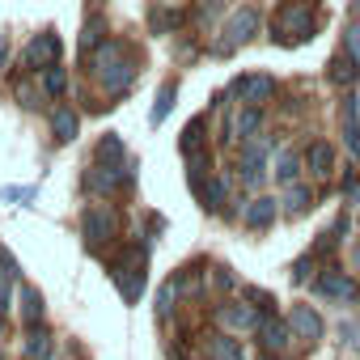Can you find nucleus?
<instances>
[{
  "label": "nucleus",
  "mask_w": 360,
  "mask_h": 360,
  "mask_svg": "<svg viewBox=\"0 0 360 360\" xmlns=\"http://www.w3.org/2000/svg\"><path fill=\"white\" fill-rule=\"evenodd\" d=\"M217 318H221L225 326H242V330H255V326H259V314H255L250 305H221Z\"/></svg>",
  "instance_id": "nucleus-17"
},
{
  "label": "nucleus",
  "mask_w": 360,
  "mask_h": 360,
  "mask_svg": "<svg viewBox=\"0 0 360 360\" xmlns=\"http://www.w3.org/2000/svg\"><path fill=\"white\" fill-rule=\"evenodd\" d=\"M347 200H360V178H347Z\"/></svg>",
  "instance_id": "nucleus-37"
},
{
  "label": "nucleus",
  "mask_w": 360,
  "mask_h": 360,
  "mask_svg": "<svg viewBox=\"0 0 360 360\" xmlns=\"http://www.w3.org/2000/svg\"><path fill=\"white\" fill-rule=\"evenodd\" d=\"M22 318L30 326L43 322V297H39V288H22Z\"/></svg>",
  "instance_id": "nucleus-26"
},
{
  "label": "nucleus",
  "mask_w": 360,
  "mask_h": 360,
  "mask_svg": "<svg viewBox=\"0 0 360 360\" xmlns=\"http://www.w3.org/2000/svg\"><path fill=\"white\" fill-rule=\"evenodd\" d=\"M123 178H127L123 165H98V161H94V169L85 174V187H89L94 195H110V191L123 183Z\"/></svg>",
  "instance_id": "nucleus-5"
},
{
  "label": "nucleus",
  "mask_w": 360,
  "mask_h": 360,
  "mask_svg": "<svg viewBox=\"0 0 360 360\" xmlns=\"http://www.w3.org/2000/svg\"><path fill=\"white\" fill-rule=\"evenodd\" d=\"M94 161H98V165H123V140H119V136H106V140L94 148Z\"/></svg>",
  "instance_id": "nucleus-23"
},
{
  "label": "nucleus",
  "mask_w": 360,
  "mask_h": 360,
  "mask_svg": "<svg viewBox=\"0 0 360 360\" xmlns=\"http://www.w3.org/2000/svg\"><path fill=\"white\" fill-rule=\"evenodd\" d=\"M343 47H347L343 56H347L352 64H360V22H352V26H347V34H343Z\"/></svg>",
  "instance_id": "nucleus-28"
},
{
  "label": "nucleus",
  "mask_w": 360,
  "mask_h": 360,
  "mask_svg": "<svg viewBox=\"0 0 360 360\" xmlns=\"http://www.w3.org/2000/svg\"><path fill=\"white\" fill-rule=\"evenodd\" d=\"M174 292H178V284L165 280V284H161V297H157V314H161V318H169V309H174Z\"/></svg>",
  "instance_id": "nucleus-31"
},
{
  "label": "nucleus",
  "mask_w": 360,
  "mask_h": 360,
  "mask_svg": "<svg viewBox=\"0 0 360 360\" xmlns=\"http://www.w3.org/2000/svg\"><path fill=\"white\" fill-rule=\"evenodd\" d=\"M297 174H301V153H297V148H284V153L276 157V183L292 187V183H297Z\"/></svg>",
  "instance_id": "nucleus-18"
},
{
  "label": "nucleus",
  "mask_w": 360,
  "mask_h": 360,
  "mask_svg": "<svg viewBox=\"0 0 360 360\" xmlns=\"http://www.w3.org/2000/svg\"><path fill=\"white\" fill-rule=\"evenodd\" d=\"M343 140H347L352 157L360 161V119H356V102H352V98L343 102Z\"/></svg>",
  "instance_id": "nucleus-20"
},
{
  "label": "nucleus",
  "mask_w": 360,
  "mask_h": 360,
  "mask_svg": "<svg viewBox=\"0 0 360 360\" xmlns=\"http://www.w3.org/2000/svg\"><path fill=\"white\" fill-rule=\"evenodd\" d=\"M326 81H330V85H339V89H352V85L360 81V64H352L347 56H335V60H330V68H326Z\"/></svg>",
  "instance_id": "nucleus-13"
},
{
  "label": "nucleus",
  "mask_w": 360,
  "mask_h": 360,
  "mask_svg": "<svg viewBox=\"0 0 360 360\" xmlns=\"http://www.w3.org/2000/svg\"><path fill=\"white\" fill-rule=\"evenodd\" d=\"M318 292H322L326 301H356V297H360V288H356L347 276H339V271H326V276L318 280Z\"/></svg>",
  "instance_id": "nucleus-10"
},
{
  "label": "nucleus",
  "mask_w": 360,
  "mask_h": 360,
  "mask_svg": "<svg viewBox=\"0 0 360 360\" xmlns=\"http://www.w3.org/2000/svg\"><path fill=\"white\" fill-rule=\"evenodd\" d=\"M309 271H314V259L305 255V259H297V267H292V280H297V284H305V280H309Z\"/></svg>",
  "instance_id": "nucleus-32"
},
{
  "label": "nucleus",
  "mask_w": 360,
  "mask_h": 360,
  "mask_svg": "<svg viewBox=\"0 0 360 360\" xmlns=\"http://www.w3.org/2000/svg\"><path fill=\"white\" fill-rule=\"evenodd\" d=\"M0 335H5V314H0Z\"/></svg>",
  "instance_id": "nucleus-39"
},
{
  "label": "nucleus",
  "mask_w": 360,
  "mask_h": 360,
  "mask_svg": "<svg viewBox=\"0 0 360 360\" xmlns=\"http://www.w3.org/2000/svg\"><path fill=\"white\" fill-rule=\"evenodd\" d=\"M259 123H263V110H259V106H246V110L233 119V140H250V136L259 131Z\"/></svg>",
  "instance_id": "nucleus-21"
},
{
  "label": "nucleus",
  "mask_w": 360,
  "mask_h": 360,
  "mask_svg": "<svg viewBox=\"0 0 360 360\" xmlns=\"http://www.w3.org/2000/svg\"><path fill=\"white\" fill-rule=\"evenodd\" d=\"M64 89H68V77H64V68H60V64L43 68V94H47V98H60Z\"/></svg>",
  "instance_id": "nucleus-25"
},
{
  "label": "nucleus",
  "mask_w": 360,
  "mask_h": 360,
  "mask_svg": "<svg viewBox=\"0 0 360 360\" xmlns=\"http://www.w3.org/2000/svg\"><path fill=\"white\" fill-rule=\"evenodd\" d=\"M165 5H178V0H165Z\"/></svg>",
  "instance_id": "nucleus-40"
},
{
  "label": "nucleus",
  "mask_w": 360,
  "mask_h": 360,
  "mask_svg": "<svg viewBox=\"0 0 360 360\" xmlns=\"http://www.w3.org/2000/svg\"><path fill=\"white\" fill-rule=\"evenodd\" d=\"M22 276V263L5 250V246H0V280H18Z\"/></svg>",
  "instance_id": "nucleus-30"
},
{
  "label": "nucleus",
  "mask_w": 360,
  "mask_h": 360,
  "mask_svg": "<svg viewBox=\"0 0 360 360\" xmlns=\"http://www.w3.org/2000/svg\"><path fill=\"white\" fill-rule=\"evenodd\" d=\"M288 330H297L305 343L322 339V318H318V309H314V305H292V314H288Z\"/></svg>",
  "instance_id": "nucleus-6"
},
{
  "label": "nucleus",
  "mask_w": 360,
  "mask_h": 360,
  "mask_svg": "<svg viewBox=\"0 0 360 360\" xmlns=\"http://www.w3.org/2000/svg\"><path fill=\"white\" fill-rule=\"evenodd\" d=\"M77 127H81V123H77V110H72V106H56V110H51V131H56L60 144L77 140Z\"/></svg>",
  "instance_id": "nucleus-14"
},
{
  "label": "nucleus",
  "mask_w": 360,
  "mask_h": 360,
  "mask_svg": "<svg viewBox=\"0 0 360 360\" xmlns=\"http://www.w3.org/2000/svg\"><path fill=\"white\" fill-rule=\"evenodd\" d=\"M208 356L212 360H242V347H238V339L217 335V339H208Z\"/></svg>",
  "instance_id": "nucleus-24"
},
{
  "label": "nucleus",
  "mask_w": 360,
  "mask_h": 360,
  "mask_svg": "<svg viewBox=\"0 0 360 360\" xmlns=\"http://www.w3.org/2000/svg\"><path fill=\"white\" fill-rule=\"evenodd\" d=\"M233 94L238 98H250V102H263V98L276 94V81L271 77H238L233 81Z\"/></svg>",
  "instance_id": "nucleus-12"
},
{
  "label": "nucleus",
  "mask_w": 360,
  "mask_h": 360,
  "mask_svg": "<svg viewBox=\"0 0 360 360\" xmlns=\"http://www.w3.org/2000/svg\"><path fill=\"white\" fill-rule=\"evenodd\" d=\"M280 26L292 30L297 39H314V30H318V22H314V5H309V0H288V5L280 9Z\"/></svg>",
  "instance_id": "nucleus-2"
},
{
  "label": "nucleus",
  "mask_w": 360,
  "mask_h": 360,
  "mask_svg": "<svg viewBox=\"0 0 360 360\" xmlns=\"http://www.w3.org/2000/svg\"><path fill=\"white\" fill-rule=\"evenodd\" d=\"M81 229H85V242L98 250V246H106V242L119 238V217H115L110 208H85Z\"/></svg>",
  "instance_id": "nucleus-1"
},
{
  "label": "nucleus",
  "mask_w": 360,
  "mask_h": 360,
  "mask_svg": "<svg viewBox=\"0 0 360 360\" xmlns=\"http://www.w3.org/2000/svg\"><path fill=\"white\" fill-rule=\"evenodd\" d=\"M22 64H26V68H39V72L51 68V64H60V39H56V34H39V39L22 51Z\"/></svg>",
  "instance_id": "nucleus-3"
},
{
  "label": "nucleus",
  "mask_w": 360,
  "mask_h": 360,
  "mask_svg": "<svg viewBox=\"0 0 360 360\" xmlns=\"http://www.w3.org/2000/svg\"><path fill=\"white\" fill-rule=\"evenodd\" d=\"M217 284H221V288H233V284H238V276H233L229 267H217Z\"/></svg>",
  "instance_id": "nucleus-35"
},
{
  "label": "nucleus",
  "mask_w": 360,
  "mask_h": 360,
  "mask_svg": "<svg viewBox=\"0 0 360 360\" xmlns=\"http://www.w3.org/2000/svg\"><path fill=\"white\" fill-rule=\"evenodd\" d=\"M5 60H9V34H0V68H5Z\"/></svg>",
  "instance_id": "nucleus-38"
},
{
  "label": "nucleus",
  "mask_w": 360,
  "mask_h": 360,
  "mask_svg": "<svg viewBox=\"0 0 360 360\" xmlns=\"http://www.w3.org/2000/svg\"><path fill=\"white\" fill-rule=\"evenodd\" d=\"M0 200H34V187H5Z\"/></svg>",
  "instance_id": "nucleus-33"
},
{
  "label": "nucleus",
  "mask_w": 360,
  "mask_h": 360,
  "mask_svg": "<svg viewBox=\"0 0 360 360\" xmlns=\"http://www.w3.org/2000/svg\"><path fill=\"white\" fill-rule=\"evenodd\" d=\"M195 195H200V204L208 208V212H221V204H225V195H229V178L225 174H208L200 187H191Z\"/></svg>",
  "instance_id": "nucleus-7"
},
{
  "label": "nucleus",
  "mask_w": 360,
  "mask_h": 360,
  "mask_svg": "<svg viewBox=\"0 0 360 360\" xmlns=\"http://www.w3.org/2000/svg\"><path fill=\"white\" fill-rule=\"evenodd\" d=\"M263 169H267V144L246 140V148H242V183L246 187H259L263 183Z\"/></svg>",
  "instance_id": "nucleus-4"
},
{
  "label": "nucleus",
  "mask_w": 360,
  "mask_h": 360,
  "mask_svg": "<svg viewBox=\"0 0 360 360\" xmlns=\"http://www.w3.org/2000/svg\"><path fill=\"white\" fill-rule=\"evenodd\" d=\"M271 221H276V200L259 195V200L246 204V225H250V229H267Z\"/></svg>",
  "instance_id": "nucleus-16"
},
{
  "label": "nucleus",
  "mask_w": 360,
  "mask_h": 360,
  "mask_svg": "<svg viewBox=\"0 0 360 360\" xmlns=\"http://www.w3.org/2000/svg\"><path fill=\"white\" fill-rule=\"evenodd\" d=\"M174 94H178V81H165L161 94H157V102H153V110H148V123H153V127L169 119V110H174Z\"/></svg>",
  "instance_id": "nucleus-19"
},
{
  "label": "nucleus",
  "mask_w": 360,
  "mask_h": 360,
  "mask_svg": "<svg viewBox=\"0 0 360 360\" xmlns=\"http://www.w3.org/2000/svg\"><path fill=\"white\" fill-rule=\"evenodd\" d=\"M102 34H106V26H102V18H94V22H85V34H81V51H85V56H94V51L102 47Z\"/></svg>",
  "instance_id": "nucleus-27"
},
{
  "label": "nucleus",
  "mask_w": 360,
  "mask_h": 360,
  "mask_svg": "<svg viewBox=\"0 0 360 360\" xmlns=\"http://www.w3.org/2000/svg\"><path fill=\"white\" fill-rule=\"evenodd\" d=\"M200 140H204V123L195 119V123H187V131H183V153H200Z\"/></svg>",
  "instance_id": "nucleus-29"
},
{
  "label": "nucleus",
  "mask_w": 360,
  "mask_h": 360,
  "mask_svg": "<svg viewBox=\"0 0 360 360\" xmlns=\"http://www.w3.org/2000/svg\"><path fill=\"white\" fill-rule=\"evenodd\" d=\"M9 309V280H0V314Z\"/></svg>",
  "instance_id": "nucleus-36"
},
{
  "label": "nucleus",
  "mask_w": 360,
  "mask_h": 360,
  "mask_svg": "<svg viewBox=\"0 0 360 360\" xmlns=\"http://www.w3.org/2000/svg\"><path fill=\"white\" fill-rule=\"evenodd\" d=\"M305 165H309V174H314V178H330V174H335V169H330V165H335L330 144H326V140H314V144L305 148Z\"/></svg>",
  "instance_id": "nucleus-11"
},
{
  "label": "nucleus",
  "mask_w": 360,
  "mask_h": 360,
  "mask_svg": "<svg viewBox=\"0 0 360 360\" xmlns=\"http://www.w3.org/2000/svg\"><path fill=\"white\" fill-rule=\"evenodd\" d=\"M309 208H314V191L301 187V183H292V187L284 191V208H280V212H284V217H305Z\"/></svg>",
  "instance_id": "nucleus-15"
},
{
  "label": "nucleus",
  "mask_w": 360,
  "mask_h": 360,
  "mask_svg": "<svg viewBox=\"0 0 360 360\" xmlns=\"http://www.w3.org/2000/svg\"><path fill=\"white\" fill-rule=\"evenodd\" d=\"M18 98H22V106H26V110H34V106H39V94H34L30 85H18Z\"/></svg>",
  "instance_id": "nucleus-34"
},
{
  "label": "nucleus",
  "mask_w": 360,
  "mask_h": 360,
  "mask_svg": "<svg viewBox=\"0 0 360 360\" xmlns=\"http://www.w3.org/2000/svg\"><path fill=\"white\" fill-rule=\"evenodd\" d=\"M26 356H30V360H51V356H56L51 335H47V330H30V335H26Z\"/></svg>",
  "instance_id": "nucleus-22"
},
{
  "label": "nucleus",
  "mask_w": 360,
  "mask_h": 360,
  "mask_svg": "<svg viewBox=\"0 0 360 360\" xmlns=\"http://www.w3.org/2000/svg\"><path fill=\"white\" fill-rule=\"evenodd\" d=\"M255 330H259V343H263L267 352H280V347L288 343V335H292L288 322H280L276 314H259V326H255Z\"/></svg>",
  "instance_id": "nucleus-8"
},
{
  "label": "nucleus",
  "mask_w": 360,
  "mask_h": 360,
  "mask_svg": "<svg viewBox=\"0 0 360 360\" xmlns=\"http://www.w3.org/2000/svg\"><path fill=\"white\" fill-rule=\"evenodd\" d=\"M255 34H259V9L246 5V9H238V13L229 18V43L238 47V43H250Z\"/></svg>",
  "instance_id": "nucleus-9"
}]
</instances>
